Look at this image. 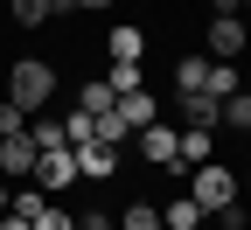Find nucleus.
<instances>
[{
    "instance_id": "obj_15",
    "label": "nucleus",
    "mask_w": 251,
    "mask_h": 230,
    "mask_svg": "<svg viewBox=\"0 0 251 230\" xmlns=\"http://www.w3.org/2000/svg\"><path fill=\"white\" fill-rule=\"evenodd\" d=\"M181 119L196 126V133H216V98H202V91H188V98H181Z\"/></svg>"
},
{
    "instance_id": "obj_26",
    "label": "nucleus",
    "mask_w": 251,
    "mask_h": 230,
    "mask_svg": "<svg viewBox=\"0 0 251 230\" xmlns=\"http://www.w3.org/2000/svg\"><path fill=\"white\" fill-rule=\"evenodd\" d=\"M7 195H14V188H7V181H0V209H7Z\"/></svg>"
},
{
    "instance_id": "obj_6",
    "label": "nucleus",
    "mask_w": 251,
    "mask_h": 230,
    "mask_svg": "<svg viewBox=\"0 0 251 230\" xmlns=\"http://www.w3.org/2000/svg\"><path fill=\"white\" fill-rule=\"evenodd\" d=\"M0 175H7V188L35 175V140H28V126H21L14 140H0Z\"/></svg>"
},
{
    "instance_id": "obj_8",
    "label": "nucleus",
    "mask_w": 251,
    "mask_h": 230,
    "mask_svg": "<svg viewBox=\"0 0 251 230\" xmlns=\"http://www.w3.org/2000/svg\"><path fill=\"white\" fill-rule=\"evenodd\" d=\"M105 56H112V63H140V56H147V28H133V21H119L112 35H105Z\"/></svg>"
},
{
    "instance_id": "obj_16",
    "label": "nucleus",
    "mask_w": 251,
    "mask_h": 230,
    "mask_svg": "<svg viewBox=\"0 0 251 230\" xmlns=\"http://www.w3.org/2000/svg\"><path fill=\"white\" fill-rule=\"evenodd\" d=\"M202 70H209V56H175V98L202 91Z\"/></svg>"
},
{
    "instance_id": "obj_20",
    "label": "nucleus",
    "mask_w": 251,
    "mask_h": 230,
    "mask_svg": "<svg viewBox=\"0 0 251 230\" xmlns=\"http://www.w3.org/2000/svg\"><path fill=\"white\" fill-rule=\"evenodd\" d=\"M28 230H77V216H70V209H63V203H49V209H42L35 223H28Z\"/></svg>"
},
{
    "instance_id": "obj_22",
    "label": "nucleus",
    "mask_w": 251,
    "mask_h": 230,
    "mask_svg": "<svg viewBox=\"0 0 251 230\" xmlns=\"http://www.w3.org/2000/svg\"><path fill=\"white\" fill-rule=\"evenodd\" d=\"M21 126H28V112H14V105H7V98H0V140H14V133H21Z\"/></svg>"
},
{
    "instance_id": "obj_5",
    "label": "nucleus",
    "mask_w": 251,
    "mask_h": 230,
    "mask_svg": "<svg viewBox=\"0 0 251 230\" xmlns=\"http://www.w3.org/2000/svg\"><path fill=\"white\" fill-rule=\"evenodd\" d=\"M133 147H140V160H147V168H175V126H168V119L140 126V133H133Z\"/></svg>"
},
{
    "instance_id": "obj_13",
    "label": "nucleus",
    "mask_w": 251,
    "mask_h": 230,
    "mask_svg": "<svg viewBox=\"0 0 251 230\" xmlns=\"http://www.w3.org/2000/svg\"><path fill=\"white\" fill-rule=\"evenodd\" d=\"M230 91H244V84H237V63H209V70H202V98H216V105H224Z\"/></svg>"
},
{
    "instance_id": "obj_23",
    "label": "nucleus",
    "mask_w": 251,
    "mask_h": 230,
    "mask_svg": "<svg viewBox=\"0 0 251 230\" xmlns=\"http://www.w3.org/2000/svg\"><path fill=\"white\" fill-rule=\"evenodd\" d=\"M112 0H56V14H105Z\"/></svg>"
},
{
    "instance_id": "obj_24",
    "label": "nucleus",
    "mask_w": 251,
    "mask_h": 230,
    "mask_svg": "<svg viewBox=\"0 0 251 230\" xmlns=\"http://www.w3.org/2000/svg\"><path fill=\"white\" fill-rule=\"evenodd\" d=\"M77 230H112V209H84V216H77Z\"/></svg>"
},
{
    "instance_id": "obj_4",
    "label": "nucleus",
    "mask_w": 251,
    "mask_h": 230,
    "mask_svg": "<svg viewBox=\"0 0 251 230\" xmlns=\"http://www.w3.org/2000/svg\"><path fill=\"white\" fill-rule=\"evenodd\" d=\"M28 181H35L49 203H56V195L77 181V153H70V147H49V153H35V175H28Z\"/></svg>"
},
{
    "instance_id": "obj_9",
    "label": "nucleus",
    "mask_w": 251,
    "mask_h": 230,
    "mask_svg": "<svg viewBox=\"0 0 251 230\" xmlns=\"http://www.w3.org/2000/svg\"><path fill=\"white\" fill-rule=\"evenodd\" d=\"M119 119H126V133H140V126L161 119V98H153V91H126L119 98Z\"/></svg>"
},
{
    "instance_id": "obj_11",
    "label": "nucleus",
    "mask_w": 251,
    "mask_h": 230,
    "mask_svg": "<svg viewBox=\"0 0 251 230\" xmlns=\"http://www.w3.org/2000/svg\"><path fill=\"white\" fill-rule=\"evenodd\" d=\"M153 209H161V230H202V223H209L196 203H188V195H175V203H153Z\"/></svg>"
},
{
    "instance_id": "obj_18",
    "label": "nucleus",
    "mask_w": 251,
    "mask_h": 230,
    "mask_svg": "<svg viewBox=\"0 0 251 230\" xmlns=\"http://www.w3.org/2000/svg\"><path fill=\"white\" fill-rule=\"evenodd\" d=\"M105 84H112V98H126V91H147L140 63H112V70H105Z\"/></svg>"
},
{
    "instance_id": "obj_7",
    "label": "nucleus",
    "mask_w": 251,
    "mask_h": 230,
    "mask_svg": "<svg viewBox=\"0 0 251 230\" xmlns=\"http://www.w3.org/2000/svg\"><path fill=\"white\" fill-rule=\"evenodd\" d=\"M77 153V181H112L119 175V147H98V140H91V147H70Z\"/></svg>"
},
{
    "instance_id": "obj_21",
    "label": "nucleus",
    "mask_w": 251,
    "mask_h": 230,
    "mask_svg": "<svg viewBox=\"0 0 251 230\" xmlns=\"http://www.w3.org/2000/svg\"><path fill=\"white\" fill-rule=\"evenodd\" d=\"M63 147H91V119H84V112L63 119Z\"/></svg>"
},
{
    "instance_id": "obj_1",
    "label": "nucleus",
    "mask_w": 251,
    "mask_h": 230,
    "mask_svg": "<svg viewBox=\"0 0 251 230\" xmlns=\"http://www.w3.org/2000/svg\"><path fill=\"white\" fill-rule=\"evenodd\" d=\"M49 98H56V63H49V56H14V70H7V105L28 112V119H42Z\"/></svg>"
},
{
    "instance_id": "obj_3",
    "label": "nucleus",
    "mask_w": 251,
    "mask_h": 230,
    "mask_svg": "<svg viewBox=\"0 0 251 230\" xmlns=\"http://www.w3.org/2000/svg\"><path fill=\"white\" fill-rule=\"evenodd\" d=\"M244 42H251L244 35V14H209V35H202V56L209 63H237Z\"/></svg>"
},
{
    "instance_id": "obj_2",
    "label": "nucleus",
    "mask_w": 251,
    "mask_h": 230,
    "mask_svg": "<svg viewBox=\"0 0 251 230\" xmlns=\"http://www.w3.org/2000/svg\"><path fill=\"white\" fill-rule=\"evenodd\" d=\"M188 203H196L202 216L230 209V203H237V168H224V160H202V168H188Z\"/></svg>"
},
{
    "instance_id": "obj_25",
    "label": "nucleus",
    "mask_w": 251,
    "mask_h": 230,
    "mask_svg": "<svg viewBox=\"0 0 251 230\" xmlns=\"http://www.w3.org/2000/svg\"><path fill=\"white\" fill-rule=\"evenodd\" d=\"M244 7V0H209V14H237Z\"/></svg>"
},
{
    "instance_id": "obj_19",
    "label": "nucleus",
    "mask_w": 251,
    "mask_h": 230,
    "mask_svg": "<svg viewBox=\"0 0 251 230\" xmlns=\"http://www.w3.org/2000/svg\"><path fill=\"white\" fill-rule=\"evenodd\" d=\"M28 140H35V153L63 147V119H28Z\"/></svg>"
},
{
    "instance_id": "obj_12",
    "label": "nucleus",
    "mask_w": 251,
    "mask_h": 230,
    "mask_svg": "<svg viewBox=\"0 0 251 230\" xmlns=\"http://www.w3.org/2000/svg\"><path fill=\"white\" fill-rule=\"evenodd\" d=\"M112 105H119V98H112V84H105V77H91V84H77V112H84V119H105Z\"/></svg>"
},
{
    "instance_id": "obj_17",
    "label": "nucleus",
    "mask_w": 251,
    "mask_h": 230,
    "mask_svg": "<svg viewBox=\"0 0 251 230\" xmlns=\"http://www.w3.org/2000/svg\"><path fill=\"white\" fill-rule=\"evenodd\" d=\"M112 230H161V209L153 203H126V216H112Z\"/></svg>"
},
{
    "instance_id": "obj_10",
    "label": "nucleus",
    "mask_w": 251,
    "mask_h": 230,
    "mask_svg": "<svg viewBox=\"0 0 251 230\" xmlns=\"http://www.w3.org/2000/svg\"><path fill=\"white\" fill-rule=\"evenodd\" d=\"M216 133H251V91H230L216 105Z\"/></svg>"
},
{
    "instance_id": "obj_14",
    "label": "nucleus",
    "mask_w": 251,
    "mask_h": 230,
    "mask_svg": "<svg viewBox=\"0 0 251 230\" xmlns=\"http://www.w3.org/2000/svg\"><path fill=\"white\" fill-rule=\"evenodd\" d=\"M7 21L14 28H42V21H56V0H7Z\"/></svg>"
}]
</instances>
